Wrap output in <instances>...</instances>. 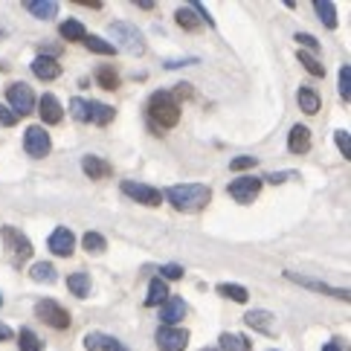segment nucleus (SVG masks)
<instances>
[{"mask_svg": "<svg viewBox=\"0 0 351 351\" xmlns=\"http://www.w3.org/2000/svg\"><path fill=\"white\" fill-rule=\"evenodd\" d=\"M186 313H189V305H186V299H180V296H169L166 302L160 305V322L162 325H178Z\"/></svg>", "mask_w": 351, "mask_h": 351, "instance_id": "nucleus-13", "label": "nucleus"}, {"mask_svg": "<svg viewBox=\"0 0 351 351\" xmlns=\"http://www.w3.org/2000/svg\"><path fill=\"white\" fill-rule=\"evenodd\" d=\"M287 148L293 154H308L311 152V128L308 125H293L291 134H287Z\"/></svg>", "mask_w": 351, "mask_h": 351, "instance_id": "nucleus-16", "label": "nucleus"}, {"mask_svg": "<svg viewBox=\"0 0 351 351\" xmlns=\"http://www.w3.org/2000/svg\"><path fill=\"white\" fill-rule=\"evenodd\" d=\"M23 152H27L29 157H47L49 152H53V140H49V134L44 128H38V125H32V128H27V134H23Z\"/></svg>", "mask_w": 351, "mask_h": 351, "instance_id": "nucleus-9", "label": "nucleus"}, {"mask_svg": "<svg viewBox=\"0 0 351 351\" xmlns=\"http://www.w3.org/2000/svg\"><path fill=\"white\" fill-rule=\"evenodd\" d=\"M82 244H84V250H87V253H93V256L105 253V247H108V241H105V238L99 235V232H84Z\"/></svg>", "mask_w": 351, "mask_h": 351, "instance_id": "nucleus-34", "label": "nucleus"}, {"mask_svg": "<svg viewBox=\"0 0 351 351\" xmlns=\"http://www.w3.org/2000/svg\"><path fill=\"white\" fill-rule=\"evenodd\" d=\"M58 35H64L67 41H84V35H87V29H84V23H79V21H64L58 27Z\"/></svg>", "mask_w": 351, "mask_h": 351, "instance_id": "nucleus-30", "label": "nucleus"}, {"mask_svg": "<svg viewBox=\"0 0 351 351\" xmlns=\"http://www.w3.org/2000/svg\"><path fill=\"white\" fill-rule=\"evenodd\" d=\"M18 346H21V351H44V340L29 328H23L18 334Z\"/></svg>", "mask_w": 351, "mask_h": 351, "instance_id": "nucleus-32", "label": "nucleus"}, {"mask_svg": "<svg viewBox=\"0 0 351 351\" xmlns=\"http://www.w3.org/2000/svg\"><path fill=\"white\" fill-rule=\"evenodd\" d=\"M79 6H90V9H102V3H99V0H76Z\"/></svg>", "mask_w": 351, "mask_h": 351, "instance_id": "nucleus-45", "label": "nucleus"}, {"mask_svg": "<svg viewBox=\"0 0 351 351\" xmlns=\"http://www.w3.org/2000/svg\"><path fill=\"white\" fill-rule=\"evenodd\" d=\"M47 247H49V253L53 256L70 258L73 253H76V235H73L67 227H58V230H53V235H49Z\"/></svg>", "mask_w": 351, "mask_h": 351, "instance_id": "nucleus-11", "label": "nucleus"}, {"mask_svg": "<svg viewBox=\"0 0 351 351\" xmlns=\"http://www.w3.org/2000/svg\"><path fill=\"white\" fill-rule=\"evenodd\" d=\"M285 279H291V282L302 285V287H311V291H317V293H328V296H334V299H343V302H348V296H351L346 287H331V285H325V282L308 279V276H299V273H291V270L285 273Z\"/></svg>", "mask_w": 351, "mask_h": 351, "instance_id": "nucleus-12", "label": "nucleus"}, {"mask_svg": "<svg viewBox=\"0 0 351 351\" xmlns=\"http://www.w3.org/2000/svg\"><path fill=\"white\" fill-rule=\"evenodd\" d=\"M12 337H15V334H12V328H9V325H3V322H0V343L12 340Z\"/></svg>", "mask_w": 351, "mask_h": 351, "instance_id": "nucleus-44", "label": "nucleus"}, {"mask_svg": "<svg viewBox=\"0 0 351 351\" xmlns=\"http://www.w3.org/2000/svg\"><path fill=\"white\" fill-rule=\"evenodd\" d=\"M15 122H18V117L12 114L6 105H0V128H9V125H15Z\"/></svg>", "mask_w": 351, "mask_h": 351, "instance_id": "nucleus-42", "label": "nucleus"}, {"mask_svg": "<svg viewBox=\"0 0 351 351\" xmlns=\"http://www.w3.org/2000/svg\"><path fill=\"white\" fill-rule=\"evenodd\" d=\"M218 351H253V343L247 340V337H241V334H230V331H223L221 337H218Z\"/></svg>", "mask_w": 351, "mask_h": 351, "instance_id": "nucleus-20", "label": "nucleus"}, {"mask_svg": "<svg viewBox=\"0 0 351 351\" xmlns=\"http://www.w3.org/2000/svg\"><path fill=\"white\" fill-rule=\"evenodd\" d=\"M32 73L38 79H44V82H53V79L61 76V64H58L53 56H38V58L32 61Z\"/></svg>", "mask_w": 351, "mask_h": 351, "instance_id": "nucleus-17", "label": "nucleus"}, {"mask_svg": "<svg viewBox=\"0 0 351 351\" xmlns=\"http://www.w3.org/2000/svg\"><path fill=\"white\" fill-rule=\"evenodd\" d=\"M0 305H3V296H0Z\"/></svg>", "mask_w": 351, "mask_h": 351, "instance_id": "nucleus-49", "label": "nucleus"}, {"mask_svg": "<svg viewBox=\"0 0 351 351\" xmlns=\"http://www.w3.org/2000/svg\"><path fill=\"white\" fill-rule=\"evenodd\" d=\"M244 322L250 325V328H256V331H265V334L273 331V317L267 311H250L244 317Z\"/></svg>", "mask_w": 351, "mask_h": 351, "instance_id": "nucleus-24", "label": "nucleus"}, {"mask_svg": "<svg viewBox=\"0 0 351 351\" xmlns=\"http://www.w3.org/2000/svg\"><path fill=\"white\" fill-rule=\"evenodd\" d=\"M296 41L302 44V47H308V49H313V53H319V41L313 38V35H308V32H296Z\"/></svg>", "mask_w": 351, "mask_h": 351, "instance_id": "nucleus-41", "label": "nucleus"}, {"mask_svg": "<svg viewBox=\"0 0 351 351\" xmlns=\"http://www.w3.org/2000/svg\"><path fill=\"white\" fill-rule=\"evenodd\" d=\"M218 293H221V296H227V299H232V302H238V305H244L247 299H250V291H247V287L235 285V282H221V285H218Z\"/></svg>", "mask_w": 351, "mask_h": 351, "instance_id": "nucleus-26", "label": "nucleus"}, {"mask_svg": "<svg viewBox=\"0 0 351 351\" xmlns=\"http://www.w3.org/2000/svg\"><path fill=\"white\" fill-rule=\"evenodd\" d=\"M27 9L32 12L35 18H41V21H49V18H56V12H58V3H53V0H29Z\"/></svg>", "mask_w": 351, "mask_h": 351, "instance_id": "nucleus-27", "label": "nucleus"}, {"mask_svg": "<svg viewBox=\"0 0 351 351\" xmlns=\"http://www.w3.org/2000/svg\"><path fill=\"white\" fill-rule=\"evenodd\" d=\"M67 291H70L73 296L84 299L87 293H90V276H87V273H73V276H67Z\"/></svg>", "mask_w": 351, "mask_h": 351, "instance_id": "nucleus-23", "label": "nucleus"}, {"mask_svg": "<svg viewBox=\"0 0 351 351\" xmlns=\"http://www.w3.org/2000/svg\"><path fill=\"white\" fill-rule=\"evenodd\" d=\"M200 351H218V348H200Z\"/></svg>", "mask_w": 351, "mask_h": 351, "instance_id": "nucleus-48", "label": "nucleus"}, {"mask_svg": "<svg viewBox=\"0 0 351 351\" xmlns=\"http://www.w3.org/2000/svg\"><path fill=\"white\" fill-rule=\"evenodd\" d=\"M230 197L235 200V204H253V200L258 197V192H261V180L258 178H235L232 183H230Z\"/></svg>", "mask_w": 351, "mask_h": 351, "instance_id": "nucleus-10", "label": "nucleus"}, {"mask_svg": "<svg viewBox=\"0 0 351 351\" xmlns=\"http://www.w3.org/2000/svg\"><path fill=\"white\" fill-rule=\"evenodd\" d=\"M70 114L76 122H93V99H82L76 96L70 102Z\"/></svg>", "mask_w": 351, "mask_h": 351, "instance_id": "nucleus-22", "label": "nucleus"}, {"mask_svg": "<svg viewBox=\"0 0 351 351\" xmlns=\"http://www.w3.org/2000/svg\"><path fill=\"white\" fill-rule=\"evenodd\" d=\"M145 110H148V122H152L157 131H171V128H178V122H180V102L169 90H157L148 99Z\"/></svg>", "mask_w": 351, "mask_h": 351, "instance_id": "nucleus-1", "label": "nucleus"}, {"mask_svg": "<svg viewBox=\"0 0 351 351\" xmlns=\"http://www.w3.org/2000/svg\"><path fill=\"white\" fill-rule=\"evenodd\" d=\"M154 337L160 351H186V346H189V331L178 328V325H162Z\"/></svg>", "mask_w": 351, "mask_h": 351, "instance_id": "nucleus-8", "label": "nucleus"}, {"mask_svg": "<svg viewBox=\"0 0 351 351\" xmlns=\"http://www.w3.org/2000/svg\"><path fill=\"white\" fill-rule=\"evenodd\" d=\"M82 169H84V174H87L90 180H102V178H108V174H110V162L99 160L96 154H87V157L82 160Z\"/></svg>", "mask_w": 351, "mask_h": 351, "instance_id": "nucleus-18", "label": "nucleus"}, {"mask_svg": "<svg viewBox=\"0 0 351 351\" xmlns=\"http://www.w3.org/2000/svg\"><path fill=\"white\" fill-rule=\"evenodd\" d=\"M136 6H143V9H154V0H136Z\"/></svg>", "mask_w": 351, "mask_h": 351, "instance_id": "nucleus-46", "label": "nucleus"}, {"mask_svg": "<svg viewBox=\"0 0 351 351\" xmlns=\"http://www.w3.org/2000/svg\"><path fill=\"white\" fill-rule=\"evenodd\" d=\"M256 162H258L256 157H235V160L230 162V169H232V171H247V169H253Z\"/></svg>", "mask_w": 351, "mask_h": 351, "instance_id": "nucleus-39", "label": "nucleus"}, {"mask_svg": "<svg viewBox=\"0 0 351 351\" xmlns=\"http://www.w3.org/2000/svg\"><path fill=\"white\" fill-rule=\"evenodd\" d=\"M296 171H276V174H267V183H285V180H291Z\"/></svg>", "mask_w": 351, "mask_h": 351, "instance_id": "nucleus-43", "label": "nucleus"}, {"mask_svg": "<svg viewBox=\"0 0 351 351\" xmlns=\"http://www.w3.org/2000/svg\"><path fill=\"white\" fill-rule=\"evenodd\" d=\"M169 299V285L162 279H152L148 282V293H145V308H160Z\"/></svg>", "mask_w": 351, "mask_h": 351, "instance_id": "nucleus-19", "label": "nucleus"}, {"mask_svg": "<svg viewBox=\"0 0 351 351\" xmlns=\"http://www.w3.org/2000/svg\"><path fill=\"white\" fill-rule=\"evenodd\" d=\"M108 35H110V44L117 49H125L131 56H145V38L140 35V29L134 27L128 21H114L108 27Z\"/></svg>", "mask_w": 351, "mask_h": 351, "instance_id": "nucleus-3", "label": "nucleus"}, {"mask_svg": "<svg viewBox=\"0 0 351 351\" xmlns=\"http://www.w3.org/2000/svg\"><path fill=\"white\" fill-rule=\"evenodd\" d=\"M6 108L15 117L32 114V110H35V93H32V87L23 84V82H12L9 90H6Z\"/></svg>", "mask_w": 351, "mask_h": 351, "instance_id": "nucleus-4", "label": "nucleus"}, {"mask_svg": "<svg viewBox=\"0 0 351 351\" xmlns=\"http://www.w3.org/2000/svg\"><path fill=\"white\" fill-rule=\"evenodd\" d=\"M119 189L125 197H131L143 206H160L162 204V192L154 189V186H145V183H136V180H122Z\"/></svg>", "mask_w": 351, "mask_h": 351, "instance_id": "nucleus-7", "label": "nucleus"}, {"mask_svg": "<svg viewBox=\"0 0 351 351\" xmlns=\"http://www.w3.org/2000/svg\"><path fill=\"white\" fill-rule=\"evenodd\" d=\"M334 140H337V145H340L343 157L351 160V134H348V131H337V134H334Z\"/></svg>", "mask_w": 351, "mask_h": 351, "instance_id": "nucleus-38", "label": "nucleus"}, {"mask_svg": "<svg viewBox=\"0 0 351 351\" xmlns=\"http://www.w3.org/2000/svg\"><path fill=\"white\" fill-rule=\"evenodd\" d=\"M296 58H299V64H302V67L311 73V76H317V79L325 76V67H322V61H319V58H313L311 53H305V49H299Z\"/></svg>", "mask_w": 351, "mask_h": 351, "instance_id": "nucleus-31", "label": "nucleus"}, {"mask_svg": "<svg viewBox=\"0 0 351 351\" xmlns=\"http://www.w3.org/2000/svg\"><path fill=\"white\" fill-rule=\"evenodd\" d=\"M313 9H317V15L322 18V23L328 29L337 27V6L331 3V0H313Z\"/></svg>", "mask_w": 351, "mask_h": 351, "instance_id": "nucleus-28", "label": "nucleus"}, {"mask_svg": "<svg viewBox=\"0 0 351 351\" xmlns=\"http://www.w3.org/2000/svg\"><path fill=\"white\" fill-rule=\"evenodd\" d=\"M96 79H99V84H102L105 90H117V87H119V76H117L114 67H99Z\"/></svg>", "mask_w": 351, "mask_h": 351, "instance_id": "nucleus-35", "label": "nucleus"}, {"mask_svg": "<svg viewBox=\"0 0 351 351\" xmlns=\"http://www.w3.org/2000/svg\"><path fill=\"white\" fill-rule=\"evenodd\" d=\"M3 247H6V256L15 261V265H23V261H29L32 258V244H29V238L23 235L21 230L15 227H3Z\"/></svg>", "mask_w": 351, "mask_h": 351, "instance_id": "nucleus-5", "label": "nucleus"}, {"mask_svg": "<svg viewBox=\"0 0 351 351\" xmlns=\"http://www.w3.org/2000/svg\"><path fill=\"white\" fill-rule=\"evenodd\" d=\"M322 351H340V343H325Z\"/></svg>", "mask_w": 351, "mask_h": 351, "instance_id": "nucleus-47", "label": "nucleus"}, {"mask_svg": "<svg viewBox=\"0 0 351 351\" xmlns=\"http://www.w3.org/2000/svg\"><path fill=\"white\" fill-rule=\"evenodd\" d=\"M29 279L32 282H56L58 279V273H56V267L49 265V261H35V265L29 267Z\"/></svg>", "mask_w": 351, "mask_h": 351, "instance_id": "nucleus-25", "label": "nucleus"}, {"mask_svg": "<svg viewBox=\"0 0 351 351\" xmlns=\"http://www.w3.org/2000/svg\"><path fill=\"white\" fill-rule=\"evenodd\" d=\"M160 273H162V282L166 279H183V267L180 265H162Z\"/></svg>", "mask_w": 351, "mask_h": 351, "instance_id": "nucleus-40", "label": "nucleus"}, {"mask_svg": "<svg viewBox=\"0 0 351 351\" xmlns=\"http://www.w3.org/2000/svg\"><path fill=\"white\" fill-rule=\"evenodd\" d=\"M84 348L87 351H128L117 340V337L102 334V331H90V334H87L84 337Z\"/></svg>", "mask_w": 351, "mask_h": 351, "instance_id": "nucleus-14", "label": "nucleus"}, {"mask_svg": "<svg viewBox=\"0 0 351 351\" xmlns=\"http://www.w3.org/2000/svg\"><path fill=\"white\" fill-rule=\"evenodd\" d=\"M162 197L180 212H197L209 204L212 189L204 183H180V186H169V189L162 192Z\"/></svg>", "mask_w": 351, "mask_h": 351, "instance_id": "nucleus-2", "label": "nucleus"}, {"mask_svg": "<svg viewBox=\"0 0 351 351\" xmlns=\"http://www.w3.org/2000/svg\"><path fill=\"white\" fill-rule=\"evenodd\" d=\"M38 114H41V119H44L47 125H58L61 117H64V110H61V102H58L53 93H44V96L38 99Z\"/></svg>", "mask_w": 351, "mask_h": 351, "instance_id": "nucleus-15", "label": "nucleus"}, {"mask_svg": "<svg viewBox=\"0 0 351 351\" xmlns=\"http://www.w3.org/2000/svg\"><path fill=\"white\" fill-rule=\"evenodd\" d=\"M174 21H178V27L189 29V32L200 27V18H197L195 12H192V6H183V9H178V12H174Z\"/></svg>", "mask_w": 351, "mask_h": 351, "instance_id": "nucleus-33", "label": "nucleus"}, {"mask_svg": "<svg viewBox=\"0 0 351 351\" xmlns=\"http://www.w3.org/2000/svg\"><path fill=\"white\" fill-rule=\"evenodd\" d=\"M114 117H117L114 108H108V105H102V102H93V122H96V125L114 122Z\"/></svg>", "mask_w": 351, "mask_h": 351, "instance_id": "nucleus-36", "label": "nucleus"}, {"mask_svg": "<svg viewBox=\"0 0 351 351\" xmlns=\"http://www.w3.org/2000/svg\"><path fill=\"white\" fill-rule=\"evenodd\" d=\"M296 102H299V108H302V114H317V110L322 108L319 93H317V90H311V87H299Z\"/></svg>", "mask_w": 351, "mask_h": 351, "instance_id": "nucleus-21", "label": "nucleus"}, {"mask_svg": "<svg viewBox=\"0 0 351 351\" xmlns=\"http://www.w3.org/2000/svg\"><path fill=\"white\" fill-rule=\"evenodd\" d=\"M84 47L90 49V53H99V56H114V53H117V47L110 44V41L99 38V35H90V32L84 35Z\"/></svg>", "mask_w": 351, "mask_h": 351, "instance_id": "nucleus-29", "label": "nucleus"}, {"mask_svg": "<svg viewBox=\"0 0 351 351\" xmlns=\"http://www.w3.org/2000/svg\"><path fill=\"white\" fill-rule=\"evenodd\" d=\"M35 313H38L41 322H47L49 328H56V331L70 328V311L64 305H58L56 299H41V302L35 305Z\"/></svg>", "mask_w": 351, "mask_h": 351, "instance_id": "nucleus-6", "label": "nucleus"}, {"mask_svg": "<svg viewBox=\"0 0 351 351\" xmlns=\"http://www.w3.org/2000/svg\"><path fill=\"white\" fill-rule=\"evenodd\" d=\"M348 84H351V67L343 64V67H340V96H343V102H348V99H351Z\"/></svg>", "mask_w": 351, "mask_h": 351, "instance_id": "nucleus-37", "label": "nucleus"}]
</instances>
